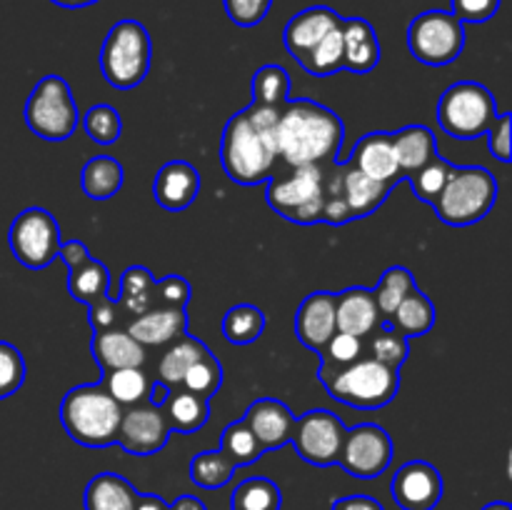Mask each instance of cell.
Wrapping results in <instances>:
<instances>
[{
  "label": "cell",
  "instance_id": "obj_1",
  "mask_svg": "<svg viewBox=\"0 0 512 510\" xmlns=\"http://www.w3.org/2000/svg\"><path fill=\"white\" fill-rule=\"evenodd\" d=\"M278 120L280 108L250 103L225 123L220 165L233 183H268L278 160Z\"/></svg>",
  "mask_w": 512,
  "mask_h": 510
},
{
  "label": "cell",
  "instance_id": "obj_2",
  "mask_svg": "<svg viewBox=\"0 0 512 510\" xmlns=\"http://www.w3.org/2000/svg\"><path fill=\"white\" fill-rule=\"evenodd\" d=\"M278 158L290 168L338 163L343 148L345 125L333 108L315 100H288L280 108L278 120Z\"/></svg>",
  "mask_w": 512,
  "mask_h": 510
},
{
  "label": "cell",
  "instance_id": "obj_3",
  "mask_svg": "<svg viewBox=\"0 0 512 510\" xmlns=\"http://www.w3.org/2000/svg\"><path fill=\"white\" fill-rule=\"evenodd\" d=\"M123 408L103 383H80L63 395L60 423L70 440L83 448H108L115 443Z\"/></svg>",
  "mask_w": 512,
  "mask_h": 510
},
{
  "label": "cell",
  "instance_id": "obj_4",
  "mask_svg": "<svg viewBox=\"0 0 512 510\" xmlns=\"http://www.w3.org/2000/svg\"><path fill=\"white\" fill-rule=\"evenodd\" d=\"M498 180L483 165H453L443 193L433 203L435 215L445 225H475L498 203Z\"/></svg>",
  "mask_w": 512,
  "mask_h": 510
},
{
  "label": "cell",
  "instance_id": "obj_5",
  "mask_svg": "<svg viewBox=\"0 0 512 510\" xmlns=\"http://www.w3.org/2000/svg\"><path fill=\"white\" fill-rule=\"evenodd\" d=\"M153 63L150 33L140 20H118L108 30L100 48V73L118 90H133L148 78Z\"/></svg>",
  "mask_w": 512,
  "mask_h": 510
},
{
  "label": "cell",
  "instance_id": "obj_6",
  "mask_svg": "<svg viewBox=\"0 0 512 510\" xmlns=\"http://www.w3.org/2000/svg\"><path fill=\"white\" fill-rule=\"evenodd\" d=\"M330 398L355 410H378L393 403L400 390V370L363 355L348 368L323 380Z\"/></svg>",
  "mask_w": 512,
  "mask_h": 510
},
{
  "label": "cell",
  "instance_id": "obj_7",
  "mask_svg": "<svg viewBox=\"0 0 512 510\" xmlns=\"http://www.w3.org/2000/svg\"><path fill=\"white\" fill-rule=\"evenodd\" d=\"M25 125L33 135L48 143H63L78 130L80 110L68 80L60 75H45L30 90L23 110Z\"/></svg>",
  "mask_w": 512,
  "mask_h": 510
},
{
  "label": "cell",
  "instance_id": "obj_8",
  "mask_svg": "<svg viewBox=\"0 0 512 510\" xmlns=\"http://www.w3.org/2000/svg\"><path fill=\"white\" fill-rule=\"evenodd\" d=\"M498 115L493 93L475 80H460L440 95L438 125L455 140L483 138Z\"/></svg>",
  "mask_w": 512,
  "mask_h": 510
},
{
  "label": "cell",
  "instance_id": "obj_9",
  "mask_svg": "<svg viewBox=\"0 0 512 510\" xmlns=\"http://www.w3.org/2000/svg\"><path fill=\"white\" fill-rule=\"evenodd\" d=\"M265 200L270 208L295 225L320 223L325 203L323 165H300L283 178H270Z\"/></svg>",
  "mask_w": 512,
  "mask_h": 510
},
{
  "label": "cell",
  "instance_id": "obj_10",
  "mask_svg": "<svg viewBox=\"0 0 512 510\" xmlns=\"http://www.w3.org/2000/svg\"><path fill=\"white\" fill-rule=\"evenodd\" d=\"M408 50L418 63L443 68L455 63L465 48V25L450 10H425L408 25Z\"/></svg>",
  "mask_w": 512,
  "mask_h": 510
},
{
  "label": "cell",
  "instance_id": "obj_11",
  "mask_svg": "<svg viewBox=\"0 0 512 510\" xmlns=\"http://www.w3.org/2000/svg\"><path fill=\"white\" fill-rule=\"evenodd\" d=\"M60 225L53 213L45 208H25L13 218L8 230V245L15 260L28 270H43L58 258Z\"/></svg>",
  "mask_w": 512,
  "mask_h": 510
},
{
  "label": "cell",
  "instance_id": "obj_12",
  "mask_svg": "<svg viewBox=\"0 0 512 510\" xmlns=\"http://www.w3.org/2000/svg\"><path fill=\"white\" fill-rule=\"evenodd\" d=\"M395 455V443L388 430L378 423H360L345 430L343 448H340L338 465L348 475L360 480H375L390 468Z\"/></svg>",
  "mask_w": 512,
  "mask_h": 510
},
{
  "label": "cell",
  "instance_id": "obj_13",
  "mask_svg": "<svg viewBox=\"0 0 512 510\" xmlns=\"http://www.w3.org/2000/svg\"><path fill=\"white\" fill-rule=\"evenodd\" d=\"M345 430L348 428L333 410L315 408L295 420V433L290 443L295 445L305 463L315 468H328V465H338Z\"/></svg>",
  "mask_w": 512,
  "mask_h": 510
},
{
  "label": "cell",
  "instance_id": "obj_14",
  "mask_svg": "<svg viewBox=\"0 0 512 510\" xmlns=\"http://www.w3.org/2000/svg\"><path fill=\"white\" fill-rule=\"evenodd\" d=\"M170 425L168 415L158 405H150L148 400L138 405H130L128 410H123V418H120L118 438L115 443L130 455H138V458H148V455L160 453V450L168 445L170 440Z\"/></svg>",
  "mask_w": 512,
  "mask_h": 510
},
{
  "label": "cell",
  "instance_id": "obj_15",
  "mask_svg": "<svg viewBox=\"0 0 512 510\" xmlns=\"http://www.w3.org/2000/svg\"><path fill=\"white\" fill-rule=\"evenodd\" d=\"M390 493L400 510H435L443 500V475L428 460H408L395 470Z\"/></svg>",
  "mask_w": 512,
  "mask_h": 510
},
{
  "label": "cell",
  "instance_id": "obj_16",
  "mask_svg": "<svg viewBox=\"0 0 512 510\" xmlns=\"http://www.w3.org/2000/svg\"><path fill=\"white\" fill-rule=\"evenodd\" d=\"M240 420L248 425L260 448L268 453V450H278L293 440L295 420L298 418L283 400L258 398L245 408V415Z\"/></svg>",
  "mask_w": 512,
  "mask_h": 510
},
{
  "label": "cell",
  "instance_id": "obj_17",
  "mask_svg": "<svg viewBox=\"0 0 512 510\" xmlns=\"http://www.w3.org/2000/svg\"><path fill=\"white\" fill-rule=\"evenodd\" d=\"M335 333H338V325H335V293L313 290L310 295H305L298 313H295V335H298L300 343L313 350V353H320Z\"/></svg>",
  "mask_w": 512,
  "mask_h": 510
},
{
  "label": "cell",
  "instance_id": "obj_18",
  "mask_svg": "<svg viewBox=\"0 0 512 510\" xmlns=\"http://www.w3.org/2000/svg\"><path fill=\"white\" fill-rule=\"evenodd\" d=\"M200 193V170L188 160H168L153 180L155 203L170 213L190 208Z\"/></svg>",
  "mask_w": 512,
  "mask_h": 510
},
{
  "label": "cell",
  "instance_id": "obj_19",
  "mask_svg": "<svg viewBox=\"0 0 512 510\" xmlns=\"http://www.w3.org/2000/svg\"><path fill=\"white\" fill-rule=\"evenodd\" d=\"M383 323L385 320L380 315L378 303H375L370 288L353 285V288L335 293V325H338V333L368 338Z\"/></svg>",
  "mask_w": 512,
  "mask_h": 510
},
{
  "label": "cell",
  "instance_id": "obj_20",
  "mask_svg": "<svg viewBox=\"0 0 512 510\" xmlns=\"http://www.w3.org/2000/svg\"><path fill=\"white\" fill-rule=\"evenodd\" d=\"M340 20H343V15H338L333 8H328V5H313V8L300 10L298 15H293V18L288 20V25H285L283 30L285 50H288L295 60L305 58L330 30L338 28Z\"/></svg>",
  "mask_w": 512,
  "mask_h": 510
},
{
  "label": "cell",
  "instance_id": "obj_21",
  "mask_svg": "<svg viewBox=\"0 0 512 510\" xmlns=\"http://www.w3.org/2000/svg\"><path fill=\"white\" fill-rule=\"evenodd\" d=\"M128 333L140 345H170L188 333V310L153 305L130 320Z\"/></svg>",
  "mask_w": 512,
  "mask_h": 510
},
{
  "label": "cell",
  "instance_id": "obj_22",
  "mask_svg": "<svg viewBox=\"0 0 512 510\" xmlns=\"http://www.w3.org/2000/svg\"><path fill=\"white\" fill-rule=\"evenodd\" d=\"M348 163L373 180H383V183H400L403 180L400 178L398 160H395L393 140H390V133H385V130L363 135L355 143Z\"/></svg>",
  "mask_w": 512,
  "mask_h": 510
},
{
  "label": "cell",
  "instance_id": "obj_23",
  "mask_svg": "<svg viewBox=\"0 0 512 510\" xmlns=\"http://www.w3.org/2000/svg\"><path fill=\"white\" fill-rule=\"evenodd\" d=\"M90 353L98 360L103 375L120 368H143L145 363V345H140L128 330L120 328H108L93 333V338H90Z\"/></svg>",
  "mask_w": 512,
  "mask_h": 510
},
{
  "label": "cell",
  "instance_id": "obj_24",
  "mask_svg": "<svg viewBox=\"0 0 512 510\" xmlns=\"http://www.w3.org/2000/svg\"><path fill=\"white\" fill-rule=\"evenodd\" d=\"M343 70L353 73H370L380 63V40L373 25L365 18H343Z\"/></svg>",
  "mask_w": 512,
  "mask_h": 510
},
{
  "label": "cell",
  "instance_id": "obj_25",
  "mask_svg": "<svg viewBox=\"0 0 512 510\" xmlns=\"http://www.w3.org/2000/svg\"><path fill=\"white\" fill-rule=\"evenodd\" d=\"M338 168H340V195H343L345 205H348L355 220L373 215L375 210L385 203L390 190L398 185V183H383V180L368 178V175L360 173V170L353 168L350 163L338 165Z\"/></svg>",
  "mask_w": 512,
  "mask_h": 510
},
{
  "label": "cell",
  "instance_id": "obj_26",
  "mask_svg": "<svg viewBox=\"0 0 512 510\" xmlns=\"http://www.w3.org/2000/svg\"><path fill=\"white\" fill-rule=\"evenodd\" d=\"M390 140H393L395 160H398L403 180H408L410 175L438 158V143H435V135L428 125H405V128L390 133Z\"/></svg>",
  "mask_w": 512,
  "mask_h": 510
},
{
  "label": "cell",
  "instance_id": "obj_27",
  "mask_svg": "<svg viewBox=\"0 0 512 510\" xmlns=\"http://www.w3.org/2000/svg\"><path fill=\"white\" fill-rule=\"evenodd\" d=\"M138 500V488L118 473L93 475L83 495L85 510H135Z\"/></svg>",
  "mask_w": 512,
  "mask_h": 510
},
{
  "label": "cell",
  "instance_id": "obj_28",
  "mask_svg": "<svg viewBox=\"0 0 512 510\" xmlns=\"http://www.w3.org/2000/svg\"><path fill=\"white\" fill-rule=\"evenodd\" d=\"M125 180V170L120 160L110 155H95L80 170V188L90 200H110L120 193Z\"/></svg>",
  "mask_w": 512,
  "mask_h": 510
},
{
  "label": "cell",
  "instance_id": "obj_29",
  "mask_svg": "<svg viewBox=\"0 0 512 510\" xmlns=\"http://www.w3.org/2000/svg\"><path fill=\"white\" fill-rule=\"evenodd\" d=\"M435 320H438V310H435L433 300H430L423 290L415 288L385 323H390L393 328H398L405 338L413 340L428 335L430 330H433Z\"/></svg>",
  "mask_w": 512,
  "mask_h": 510
},
{
  "label": "cell",
  "instance_id": "obj_30",
  "mask_svg": "<svg viewBox=\"0 0 512 510\" xmlns=\"http://www.w3.org/2000/svg\"><path fill=\"white\" fill-rule=\"evenodd\" d=\"M208 353H210V348L203 343V340L195 338V335L185 333L183 338H178L175 343H170V348L165 350L163 358H160L158 380L173 390L175 385L183 383V375L188 373L190 365L198 363V360L205 358Z\"/></svg>",
  "mask_w": 512,
  "mask_h": 510
},
{
  "label": "cell",
  "instance_id": "obj_31",
  "mask_svg": "<svg viewBox=\"0 0 512 510\" xmlns=\"http://www.w3.org/2000/svg\"><path fill=\"white\" fill-rule=\"evenodd\" d=\"M68 293L83 305H93L95 300L110 298V270L103 260L90 255L80 268L68 273Z\"/></svg>",
  "mask_w": 512,
  "mask_h": 510
},
{
  "label": "cell",
  "instance_id": "obj_32",
  "mask_svg": "<svg viewBox=\"0 0 512 510\" xmlns=\"http://www.w3.org/2000/svg\"><path fill=\"white\" fill-rule=\"evenodd\" d=\"M153 295H155V278L145 265H130L120 275V293L118 305L128 315H140L148 308H153Z\"/></svg>",
  "mask_w": 512,
  "mask_h": 510
},
{
  "label": "cell",
  "instance_id": "obj_33",
  "mask_svg": "<svg viewBox=\"0 0 512 510\" xmlns=\"http://www.w3.org/2000/svg\"><path fill=\"white\" fill-rule=\"evenodd\" d=\"M168 425L175 433H198L210 418V400L200 395L180 390L168 398Z\"/></svg>",
  "mask_w": 512,
  "mask_h": 510
},
{
  "label": "cell",
  "instance_id": "obj_34",
  "mask_svg": "<svg viewBox=\"0 0 512 510\" xmlns=\"http://www.w3.org/2000/svg\"><path fill=\"white\" fill-rule=\"evenodd\" d=\"M415 288H418V283H415V275L410 273L408 268L393 265V268L385 270V273L380 275L378 285L373 288V298L375 303H378L383 320H390V315L398 310V305L403 303Z\"/></svg>",
  "mask_w": 512,
  "mask_h": 510
},
{
  "label": "cell",
  "instance_id": "obj_35",
  "mask_svg": "<svg viewBox=\"0 0 512 510\" xmlns=\"http://www.w3.org/2000/svg\"><path fill=\"white\" fill-rule=\"evenodd\" d=\"M250 93L255 105H270V108H283L290 100V75L283 65L268 63L255 70L250 80Z\"/></svg>",
  "mask_w": 512,
  "mask_h": 510
},
{
  "label": "cell",
  "instance_id": "obj_36",
  "mask_svg": "<svg viewBox=\"0 0 512 510\" xmlns=\"http://www.w3.org/2000/svg\"><path fill=\"white\" fill-rule=\"evenodd\" d=\"M265 313L253 303H238L225 313L223 335L233 345H250L263 335Z\"/></svg>",
  "mask_w": 512,
  "mask_h": 510
},
{
  "label": "cell",
  "instance_id": "obj_37",
  "mask_svg": "<svg viewBox=\"0 0 512 510\" xmlns=\"http://www.w3.org/2000/svg\"><path fill=\"white\" fill-rule=\"evenodd\" d=\"M235 463L223 450H203L190 460V480L203 490H218L233 480Z\"/></svg>",
  "mask_w": 512,
  "mask_h": 510
},
{
  "label": "cell",
  "instance_id": "obj_38",
  "mask_svg": "<svg viewBox=\"0 0 512 510\" xmlns=\"http://www.w3.org/2000/svg\"><path fill=\"white\" fill-rule=\"evenodd\" d=\"M365 355L375 358L378 363L400 370L410 355V340L398 328H393L390 323H383L378 330H373L365 338Z\"/></svg>",
  "mask_w": 512,
  "mask_h": 510
},
{
  "label": "cell",
  "instance_id": "obj_39",
  "mask_svg": "<svg viewBox=\"0 0 512 510\" xmlns=\"http://www.w3.org/2000/svg\"><path fill=\"white\" fill-rule=\"evenodd\" d=\"M318 355H320L318 380L323 383V380H328L330 375H335L338 370L348 368L350 363L363 358L365 338H358V335H348V333H335Z\"/></svg>",
  "mask_w": 512,
  "mask_h": 510
},
{
  "label": "cell",
  "instance_id": "obj_40",
  "mask_svg": "<svg viewBox=\"0 0 512 510\" xmlns=\"http://www.w3.org/2000/svg\"><path fill=\"white\" fill-rule=\"evenodd\" d=\"M343 23V20H340ZM303 65L305 73L315 75V78H330V75L343 70V30L333 28L305 58L298 60Z\"/></svg>",
  "mask_w": 512,
  "mask_h": 510
},
{
  "label": "cell",
  "instance_id": "obj_41",
  "mask_svg": "<svg viewBox=\"0 0 512 510\" xmlns=\"http://www.w3.org/2000/svg\"><path fill=\"white\" fill-rule=\"evenodd\" d=\"M283 493L270 478H248L233 490L230 510H280Z\"/></svg>",
  "mask_w": 512,
  "mask_h": 510
},
{
  "label": "cell",
  "instance_id": "obj_42",
  "mask_svg": "<svg viewBox=\"0 0 512 510\" xmlns=\"http://www.w3.org/2000/svg\"><path fill=\"white\" fill-rule=\"evenodd\" d=\"M100 383L105 385L110 395H113L115 403L120 408H130V405H138L148 398L150 380L148 375L143 373V368H120L110 370V373L103 375Z\"/></svg>",
  "mask_w": 512,
  "mask_h": 510
},
{
  "label": "cell",
  "instance_id": "obj_43",
  "mask_svg": "<svg viewBox=\"0 0 512 510\" xmlns=\"http://www.w3.org/2000/svg\"><path fill=\"white\" fill-rule=\"evenodd\" d=\"M220 450L233 460L235 468H243V465L255 463V460L263 458L265 453L243 420H235V423L225 425L223 435H220Z\"/></svg>",
  "mask_w": 512,
  "mask_h": 510
},
{
  "label": "cell",
  "instance_id": "obj_44",
  "mask_svg": "<svg viewBox=\"0 0 512 510\" xmlns=\"http://www.w3.org/2000/svg\"><path fill=\"white\" fill-rule=\"evenodd\" d=\"M80 123H83L88 138L98 145H113L123 135V118H120L118 108L108 103H98L85 110Z\"/></svg>",
  "mask_w": 512,
  "mask_h": 510
},
{
  "label": "cell",
  "instance_id": "obj_45",
  "mask_svg": "<svg viewBox=\"0 0 512 510\" xmlns=\"http://www.w3.org/2000/svg\"><path fill=\"white\" fill-rule=\"evenodd\" d=\"M183 385L188 393L200 395V398H213L215 393L223 385V365L215 358L213 353H208L205 358H200L198 363H193L188 368V373L183 375Z\"/></svg>",
  "mask_w": 512,
  "mask_h": 510
},
{
  "label": "cell",
  "instance_id": "obj_46",
  "mask_svg": "<svg viewBox=\"0 0 512 510\" xmlns=\"http://www.w3.org/2000/svg\"><path fill=\"white\" fill-rule=\"evenodd\" d=\"M450 173H453V165L438 155L433 163H428L425 168H420L418 173L410 175L408 183H410V188H413L415 198L423 200V203H428V205H433L435 200H438V195L443 193Z\"/></svg>",
  "mask_w": 512,
  "mask_h": 510
},
{
  "label": "cell",
  "instance_id": "obj_47",
  "mask_svg": "<svg viewBox=\"0 0 512 510\" xmlns=\"http://www.w3.org/2000/svg\"><path fill=\"white\" fill-rule=\"evenodd\" d=\"M25 383V358L13 343L0 340V400L18 393Z\"/></svg>",
  "mask_w": 512,
  "mask_h": 510
},
{
  "label": "cell",
  "instance_id": "obj_48",
  "mask_svg": "<svg viewBox=\"0 0 512 510\" xmlns=\"http://www.w3.org/2000/svg\"><path fill=\"white\" fill-rule=\"evenodd\" d=\"M225 13L238 28H255L270 13L273 0H223Z\"/></svg>",
  "mask_w": 512,
  "mask_h": 510
},
{
  "label": "cell",
  "instance_id": "obj_49",
  "mask_svg": "<svg viewBox=\"0 0 512 510\" xmlns=\"http://www.w3.org/2000/svg\"><path fill=\"white\" fill-rule=\"evenodd\" d=\"M500 0H450V13L460 23H488L498 15Z\"/></svg>",
  "mask_w": 512,
  "mask_h": 510
},
{
  "label": "cell",
  "instance_id": "obj_50",
  "mask_svg": "<svg viewBox=\"0 0 512 510\" xmlns=\"http://www.w3.org/2000/svg\"><path fill=\"white\" fill-rule=\"evenodd\" d=\"M190 293L193 290L183 275H168L163 280H155V295L165 308H188Z\"/></svg>",
  "mask_w": 512,
  "mask_h": 510
},
{
  "label": "cell",
  "instance_id": "obj_51",
  "mask_svg": "<svg viewBox=\"0 0 512 510\" xmlns=\"http://www.w3.org/2000/svg\"><path fill=\"white\" fill-rule=\"evenodd\" d=\"M510 130H512V115L500 113L498 120L490 125L488 135V150L500 160V163H508L510 155Z\"/></svg>",
  "mask_w": 512,
  "mask_h": 510
},
{
  "label": "cell",
  "instance_id": "obj_52",
  "mask_svg": "<svg viewBox=\"0 0 512 510\" xmlns=\"http://www.w3.org/2000/svg\"><path fill=\"white\" fill-rule=\"evenodd\" d=\"M115 310H118V305H115L113 298H100L93 305H88V323L93 328V333L113 328Z\"/></svg>",
  "mask_w": 512,
  "mask_h": 510
},
{
  "label": "cell",
  "instance_id": "obj_53",
  "mask_svg": "<svg viewBox=\"0 0 512 510\" xmlns=\"http://www.w3.org/2000/svg\"><path fill=\"white\" fill-rule=\"evenodd\" d=\"M58 258L63 260L65 268H68V273H70V270L80 268V265L90 258V250L83 240H68V243H60Z\"/></svg>",
  "mask_w": 512,
  "mask_h": 510
},
{
  "label": "cell",
  "instance_id": "obj_54",
  "mask_svg": "<svg viewBox=\"0 0 512 510\" xmlns=\"http://www.w3.org/2000/svg\"><path fill=\"white\" fill-rule=\"evenodd\" d=\"M330 510H385L380 505V500H375L373 495H345L338 498Z\"/></svg>",
  "mask_w": 512,
  "mask_h": 510
},
{
  "label": "cell",
  "instance_id": "obj_55",
  "mask_svg": "<svg viewBox=\"0 0 512 510\" xmlns=\"http://www.w3.org/2000/svg\"><path fill=\"white\" fill-rule=\"evenodd\" d=\"M170 393H173V390H170L168 385H165V383H160V380H155V383H150L148 398H145V400H148L150 405H158V408H163V405L168 403Z\"/></svg>",
  "mask_w": 512,
  "mask_h": 510
},
{
  "label": "cell",
  "instance_id": "obj_56",
  "mask_svg": "<svg viewBox=\"0 0 512 510\" xmlns=\"http://www.w3.org/2000/svg\"><path fill=\"white\" fill-rule=\"evenodd\" d=\"M135 510H170V505L165 503L160 495L140 493V500H138V505H135Z\"/></svg>",
  "mask_w": 512,
  "mask_h": 510
},
{
  "label": "cell",
  "instance_id": "obj_57",
  "mask_svg": "<svg viewBox=\"0 0 512 510\" xmlns=\"http://www.w3.org/2000/svg\"><path fill=\"white\" fill-rule=\"evenodd\" d=\"M170 510H208V508H205L195 495H180V498L170 505Z\"/></svg>",
  "mask_w": 512,
  "mask_h": 510
},
{
  "label": "cell",
  "instance_id": "obj_58",
  "mask_svg": "<svg viewBox=\"0 0 512 510\" xmlns=\"http://www.w3.org/2000/svg\"><path fill=\"white\" fill-rule=\"evenodd\" d=\"M58 8H68V10H78V8H88V5H95L98 0H50Z\"/></svg>",
  "mask_w": 512,
  "mask_h": 510
},
{
  "label": "cell",
  "instance_id": "obj_59",
  "mask_svg": "<svg viewBox=\"0 0 512 510\" xmlns=\"http://www.w3.org/2000/svg\"><path fill=\"white\" fill-rule=\"evenodd\" d=\"M483 510H512L510 503H505V500H495V503H488Z\"/></svg>",
  "mask_w": 512,
  "mask_h": 510
}]
</instances>
